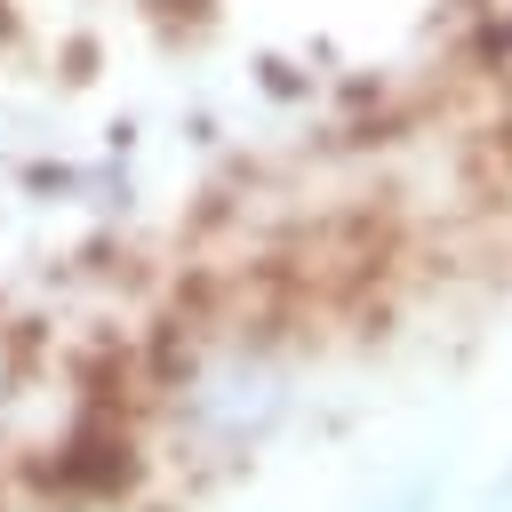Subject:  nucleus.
Segmentation results:
<instances>
[{
  "instance_id": "1",
  "label": "nucleus",
  "mask_w": 512,
  "mask_h": 512,
  "mask_svg": "<svg viewBox=\"0 0 512 512\" xmlns=\"http://www.w3.org/2000/svg\"><path fill=\"white\" fill-rule=\"evenodd\" d=\"M488 512H512V472H504V480L488 488Z\"/></svg>"
}]
</instances>
